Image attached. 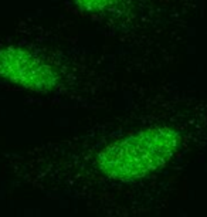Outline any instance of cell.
Masks as SVG:
<instances>
[{
    "label": "cell",
    "mask_w": 207,
    "mask_h": 217,
    "mask_svg": "<svg viewBox=\"0 0 207 217\" xmlns=\"http://www.w3.org/2000/svg\"><path fill=\"white\" fill-rule=\"evenodd\" d=\"M182 142L179 129L156 125L139 129L99 152L101 172L119 180H131L156 170L173 156Z\"/></svg>",
    "instance_id": "cell-1"
},
{
    "label": "cell",
    "mask_w": 207,
    "mask_h": 217,
    "mask_svg": "<svg viewBox=\"0 0 207 217\" xmlns=\"http://www.w3.org/2000/svg\"><path fill=\"white\" fill-rule=\"evenodd\" d=\"M0 74L9 81L38 91L51 90L58 81L57 70L53 64L33 51L20 47H9L0 51Z\"/></svg>",
    "instance_id": "cell-2"
}]
</instances>
